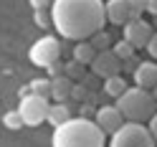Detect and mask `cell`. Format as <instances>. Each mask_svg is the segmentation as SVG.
Here are the masks:
<instances>
[{
  "label": "cell",
  "instance_id": "ffe728a7",
  "mask_svg": "<svg viewBox=\"0 0 157 147\" xmlns=\"http://www.w3.org/2000/svg\"><path fill=\"white\" fill-rule=\"evenodd\" d=\"M89 43L96 48V51H104V48H109V36H106L104 31H96V33L89 38Z\"/></svg>",
  "mask_w": 157,
  "mask_h": 147
},
{
  "label": "cell",
  "instance_id": "2e32d148",
  "mask_svg": "<svg viewBox=\"0 0 157 147\" xmlns=\"http://www.w3.org/2000/svg\"><path fill=\"white\" fill-rule=\"evenodd\" d=\"M28 86H31V94H38V96H43V99L51 96V79H33Z\"/></svg>",
  "mask_w": 157,
  "mask_h": 147
},
{
  "label": "cell",
  "instance_id": "ac0fdd59",
  "mask_svg": "<svg viewBox=\"0 0 157 147\" xmlns=\"http://www.w3.org/2000/svg\"><path fill=\"white\" fill-rule=\"evenodd\" d=\"M114 56L119 58V61H127V58L134 56V46H132L129 41H119V43L114 46Z\"/></svg>",
  "mask_w": 157,
  "mask_h": 147
},
{
  "label": "cell",
  "instance_id": "52a82bcc",
  "mask_svg": "<svg viewBox=\"0 0 157 147\" xmlns=\"http://www.w3.org/2000/svg\"><path fill=\"white\" fill-rule=\"evenodd\" d=\"M150 38H152V25L144 23L142 18H132L124 23V41H129L134 48H144Z\"/></svg>",
  "mask_w": 157,
  "mask_h": 147
},
{
  "label": "cell",
  "instance_id": "44dd1931",
  "mask_svg": "<svg viewBox=\"0 0 157 147\" xmlns=\"http://www.w3.org/2000/svg\"><path fill=\"white\" fill-rule=\"evenodd\" d=\"M63 74H66L71 81H74V79H81V76H84V64H78V61H71V64H66Z\"/></svg>",
  "mask_w": 157,
  "mask_h": 147
},
{
  "label": "cell",
  "instance_id": "d4e9b609",
  "mask_svg": "<svg viewBox=\"0 0 157 147\" xmlns=\"http://www.w3.org/2000/svg\"><path fill=\"white\" fill-rule=\"evenodd\" d=\"M147 130L152 132V137H155V142H157V112L150 117V127H147Z\"/></svg>",
  "mask_w": 157,
  "mask_h": 147
},
{
  "label": "cell",
  "instance_id": "d6986e66",
  "mask_svg": "<svg viewBox=\"0 0 157 147\" xmlns=\"http://www.w3.org/2000/svg\"><path fill=\"white\" fill-rule=\"evenodd\" d=\"M147 3H150V0H127L129 15L132 18H142V13H147Z\"/></svg>",
  "mask_w": 157,
  "mask_h": 147
},
{
  "label": "cell",
  "instance_id": "4316f807",
  "mask_svg": "<svg viewBox=\"0 0 157 147\" xmlns=\"http://www.w3.org/2000/svg\"><path fill=\"white\" fill-rule=\"evenodd\" d=\"M84 91H86V89L78 84V86H74V89H71V96H74V99H84Z\"/></svg>",
  "mask_w": 157,
  "mask_h": 147
},
{
  "label": "cell",
  "instance_id": "7402d4cb",
  "mask_svg": "<svg viewBox=\"0 0 157 147\" xmlns=\"http://www.w3.org/2000/svg\"><path fill=\"white\" fill-rule=\"evenodd\" d=\"M33 21H36L38 25H41V28H48V25L53 23V15L48 13L46 8H41V10H36V15H33Z\"/></svg>",
  "mask_w": 157,
  "mask_h": 147
},
{
  "label": "cell",
  "instance_id": "83f0119b",
  "mask_svg": "<svg viewBox=\"0 0 157 147\" xmlns=\"http://www.w3.org/2000/svg\"><path fill=\"white\" fill-rule=\"evenodd\" d=\"M150 94H152V99H155V104H157V86H152V89H150Z\"/></svg>",
  "mask_w": 157,
  "mask_h": 147
},
{
  "label": "cell",
  "instance_id": "ba28073f",
  "mask_svg": "<svg viewBox=\"0 0 157 147\" xmlns=\"http://www.w3.org/2000/svg\"><path fill=\"white\" fill-rule=\"evenodd\" d=\"M91 66V71L94 74H99V76H104V79H109V76H117L122 71V66H119V58L114 56V51H96V56H94V61L89 64Z\"/></svg>",
  "mask_w": 157,
  "mask_h": 147
},
{
  "label": "cell",
  "instance_id": "4fadbf2b",
  "mask_svg": "<svg viewBox=\"0 0 157 147\" xmlns=\"http://www.w3.org/2000/svg\"><path fill=\"white\" fill-rule=\"evenodd\" d=\"M68 119H71V109H68L66 102H56V104L48 106V122H51L53 127H61Z\"/></svg>",
  "mask_w": 157,
  "mask_h": 147
},
{
  "label": "cell",
  "instance_id": "9c48e42d",
  "mask_svg": "<svg viewBox=\"0 0 157 147\" xmlns=\"http://www.w3.org/2000/svg\"><path fill=\"white\" fill-rule=\"evenodd\" d=\"M96 124H99L101 132H117L119 127L124 124V114L119 112V106H101L99 112H96Z\"/></svg>",
  "mask_w": 157,
  "mask_h": 147
},
{
  "label": "cell",
  "instance_id": "9a60e30c",
  "mask_svg": "<svg viewBox=\"0 0 157 147\" xmlns=\"http://www.w3.org/2000/svg\"><path fill=\"white\" fill-rule=\"evenodd\" d=\"M127 91V81L122 79V74H117V76H109V79H104V94H109V96H122Z\"/></svg>",
  "mask_w": 157,
  "mask_h": 147
},
{
  "label": "cell",
  "instance_id": "5b68a950",
  "mask_svg": "<svg viewBox=\"0 0 157 147\" xmlns=\"http://www.w3.org/2000/svg\"><path fill=\"white\" fill-rule=\"evenodd\" d=\"M48 106H51L48 99H43V96H38V94H28V96H23L18 112L23 117V124L38 127V124H43L48 119Z\"/></svg>",
  "mask_w": 157,
  "mask_h": 147
},
{
  "label": "cell",
  "instance_id": "30bf717a",
  "mask_svg": "<svg viewBox=\"0 0 157 147\" xmlns=\"http://www.w3.org/2000/svg\"><path fill=\"white\" fill-rule=\"evenodd\" d=\"M132 76H134L137 86L152 89V86H157V64L155 61H140V66H137V71Z\"/></svg>",
  "mask_w": 157,
  "mask_h": 147
},
{
  "label": "cell",
  "instance_id": "603a6c76",
  "mask_svg": "<svg viewBox=\"0 0 157 147\" xmlns=\"http://www.w3.org/2000/svg\"><path fill=\"white\" fill-rule=\"evenodd\" d=\"M46 68H48V74H51V76H61L63 68H66V64H61V58H58V61H53L51 66H46Z\"/></svg>",
  "mask_w": 157,
  "mask_h": 147
},
{
  "label": "cell",
  "instance_id": "7a4b0ae2",
  "mask_svg": "<svg viewBox=\"0 0 157 147\" xmlns=\"http://www.w3.org/2000/svg\"><path fill=\"white\" fill-rule=\"evenodd\" d=\"M53 147H104V132L91 119H68L56 127Z\"/></svg>",
  "mask_w": 157,
  "mask_h": 147
},
{
  "label": "cell",
  "instance_id": "8fae6325",
  "mask_svg": "<svg viewBox=\"0 0 157 147\" xmlns=\"http://www.w3.org/2000/svg\"><path fill=\"white\" fill-rule=\"evenodd\" d=\"M104 10H106V21H112L114 25H124L127 21H132L127 0H109L104 5Z\"/></svg>",
  "mask_w": 157,
  "mask_h": 147
},
{
  "label": "cell",
  "instance_id": "6da1fadb",
  "mask_svg": "<svg viewBox=\"0 0 157 147\" xmlns=\"http://www.w3.org/2000/svg\"><path fill=\"white\" fill-rule=\"evenodd\" d=\"M53 25L71 41H86L104 28L106 10L101 0H53Z\"/></svg>",
  "mask_w": 157,
  "mask_h": 147
},
{
  "label": "cell",
  "instance_id": "484cf974",
  "mask_svg": "<svg viewBox=\"0 0 157 147\" xmlns=\"http://www.w3.org/2000/svg\"><path fill=\"white\" fill-rule=\"evenodd\" d=\"M31 5L36 8V10H41V8H48V5H53V0H31Z\"/></svg>",
  "mask_w": 157,
  "mask_h": 147
},
{
  "label": "cell",
  "instance_id": "7c38bea8",
  "mask_svg": "<svg viewBox=\"0 0 157 147\" xmlns=\"http://www.w3.org/2000/svg\"><path fill=\"white\" fill-rule=\"evenodd\" d=\"M71 89H74V81L68 79L66 74L61 76H51V96L56 102H66L71 96Z\"/></svg>",
  "mask_w": 157,
  "mask_h": 147
},
{
  "label": "cell",
  "instance_id": "3957f363",
  "mask_svg": "<svg viewBox=\"0 0 157 147\" xmlns=\"http://www.w3.org/2000/svg\"><path fill=\"white\" fill-rule=\"evenodd\" d=\"M117 106H119V112L124 114L127 122H144L150 119V117L155 114V99L152 94L142 89V86H134V89H129L127 86V91L122 96H117Z\"/></svg>",
  "mask_w": 157,
  "mask_h": 147
},
{
  "label": "cell",
  "instance_id": "cb8c5ba5",
  "mask_svg": "<svg viewBox=\"0 0 157 147\" xmlns=\"http://www.w3.org/2000/svg\"><path fill=\"white\" fill-rule=\"evenodd\" d=\"M147 53H150L152 58H157V33H152V38H150V41H147Z\"/></svg>",
  "mask_w": 157,
  "mask_h": 147
},
{
  "label": "cell",
  "instance_id": "277c9868",
  "mask_svg": "<svg viewBox=\"0 0 157 147\" xmlns=\"http://www.w3.org/2000/svg\"><path fill=\"white\" fill-rule=\"evenodd\" d=\"M155 137L142 122H124L112 134L109 147H155Z\"/></svg>",
  "mask_w": 157,
  "mask_h": 147
},
{
  "label": "cell",
  "instance_id": "e0dca14e",
  "mask_svg": "<svg viewBox=\"0 0 157 147\" xmlns=\"http://www.w3.org/2000/svg\"><path fill=\"white\" fill-rule=\"evenodd\" d=\"M3 124L8 127V130H21L23 127V117H21V112L18 109H13V112H5V117H3Z\"/></svg>",
  "mask_w": 157,
  "mask_h": 147
},
{
  "label": "cell",
  "instance_id": "8992f818",
  "mask_svg": "<svg viewBox=\"0 0 157 147\" xmlns=\"http://www.w3.org/2000/svg\"><path fill=\"white\" fill-rule=\"evenodd\" d=\"M28 56H31V61L36 66H51L53 61L61 58V43L53 36H43L31 46V53Z\"/></svg>",
  "mask_w": 157,
  "mask_h": 147
},
{
  "label": "cell",
  "instance_id": "5bb4252c",
  "mask_svg": "<svg viewBox=\"0 0 157 147\" xmlns=\"http://www.w3.org/2000/svg\"><path fill=\"white\" fill-rule=\"evenodd\" d=\"M94 56H96V48H94L89 41H78V43H76V48H74V61L89 66V64L94 61Z\"/></svg>",
  "mask_w": 157,
  "mask_h": 147
}]
</instances>
